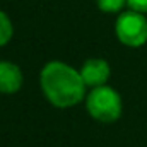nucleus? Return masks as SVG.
Instances as JSON below:
<instances>
[{"label":"nucleus","instance_id":"2","mask_svg":"<svg viewBox=\"0 0 147 147\" xmlns=\"http://www.w3.org/2000/svg\"><path fill=\"white\" fill-rule=\"evenodd\" d=\"M86 110L99 123H115L120 120L123 111V101L116 89L110 86L92 87L86 94Z\"/></svg>","mask_w":147,"mask_h":147},{"label":"nucleus","instance_id":"1","mask_svg":"<svg viewBox=\"0 0 147 147\" xmlns=\"http://www.w3.org/2000/svg\"><path fill=\"white\" fill-rule=\"evenodd\" d=\"M39 87L50 105L57 108H72L86 99V82L72 65L51 60L39 72Z\"/></svg>","mask_w":147,"mask_h":147},{"label":"nucleus","instance_id":"6","mask_svg":"<svg viewBox=\"0 0 147 147\" xmlns=\"http://www.w3.org/2000/svg\"><path fill=\"white\" fill-rule=\"evenodd\" d=\"M14 36V26L10 17L0 9V46H5Z\"/></svg>","mask_w":147,"mask_h":147},{"label":"nucleus","instance_id":"7","mask_svg":"<svg viewBox=\"0 0 147 147\" xmlns=\"http://www.w3.org/2000/svg\"><path fill=\"white\" fill-rule=\"evenodd\" d=\"M96 7L105 14H120L127 5V0H96Z\"/></svg>","mask_w":147,"mask_h":147},{"label":"nucleus","instance_id":"4","mask_svg":"<svg viewBox=\"0 0 147 147\" xmlns=\"http://www.w3.org/2000/svg\"><path fill=\"white\" fill-rule=\"evenodd\" d=\"M82 80L87 87H99L105 86L111 77V67L105 58H87L82 67L79 69Z\"/></svg>","mask_w":147,"mask_h":147},{"label":"nucleus","instance_id":"3","mask_svg":"<svg viewBox=\"0 0 147 147\" xmlns=\"http://www.w3.org/2000/svg\"><path fill=\"white\" fill-rule=\"evenodd\" d=\"M115 36L128 48H140L147 43V17L137 10H123L115 21Z\"/></svg>","mask_w":147,"mask_h":147},{"label":"nucleus","instance_id":"5","mask_svg":"<svg viewBox=\"0 0 147 147\" xmlns=\"http://www.w3.org/2000/svg\"><path fill=\"white\" fill-rule=\"evenodd\" d=\"M24 82L22 70L17 63L2 60L0 62V94H16Z\"/></svg>","mask_w":147,"mask_h":147},{"label":"nucleus","instance_id":"8","mask_svg":"<svg viewBox=\"0 0 147 147\" xmlns=\"http://www.w3.org/2000/svg\"><path fill=\"white\" fill-rule=\"evenodd\" d=\"M127 5H128V9H132V10L147 14V0H127Z\"/></svg>","mask_w":147,"mask_h":147}]
</instances>
